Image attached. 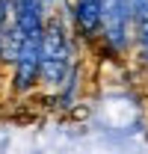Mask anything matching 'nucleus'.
<instances>
[{
	"mask_svg": "<svg viewBox=\"0 0 148 154\" xmlns=\"http://www.w3.org/2000/svg\"><path fill=\"white\" fill-rule=\"evenodd\" d=\"M62 9L71 21V30L80 45L95 48L101 36V18H104V0H62Z\"/></svg>",
	"mask_w": 148,
	"mask_h": 154,
	"instance_id": "nucleus-2",
	"label": "nucleus"
},
{
	"mask_svg": "<svg viewBox=\"0 0 148 154\" xmlns=\"http://www.w3.org/2000/svg\"><path fill=\"white\" fill-rule=\"evenodd\" d=\"M77 36L71 30V21L65 9L59 6L56 12H48L45 33H42V83L56 92L77 68Z\"/></svg>",
	"mask_w": 148,
	"mask_h": 154,
	"instance_id": "nucleus-1",
	"label": "nucleus"
}]
</instances>
